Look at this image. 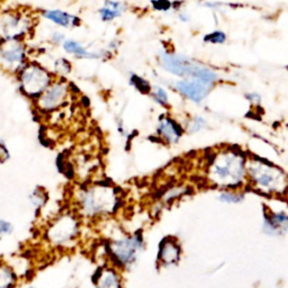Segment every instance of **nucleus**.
Returning <instances> with one entry per match:
<instances>
[{
  "mask_svg": "<svg viewBox=\"0 0 288 288\" xmlns=\"http://www.w3.org/2000/svg\"><path fill=\"white\" fill-rule=\"evenodd\" d=\"M248 156L239 149H221L210 159L206 179L221 190L240 189L247 182Z\"/></svg>",
  "mask_w": 288,
  "mask_h": 288,
  "instance_id": "nucleus-1",
  "label": "nucleus"
},
{
  "mask_svg": "<svg viewBox=\"0 0 288 288\" xmlns=\"http://www.w3.org/2000/svg\"><path fill=\"white\" fill-rule=\"evenodd\" d=\"M247 181L255 192L266 196H284L288 193V175L268 160L248 158Z\"/></svg>",
  "mask_w": 288,
  "mask_h": 288,
  "instance_id": "nucleus-2",
  "label": "nucleus"
},
{
  "mask_svg": "<svg viewBox=\"0 0 288 288\" xmlns=\"http://www.w3.org/2000/svg\"><path fill=\"white\" fill-rule=\"evenodd\" d=\"M80 214L88 219H100L115 213L119 206L117 189L108 184H95L84 187L77 195Z\"/></svg>",
  "mask_w": 288,
  "mask_h": 288,
  "instance_id": "nucleus-3",
  "label": "nucleus"
},
{
  "mask_svg": "<svg viewBox=\"0 0 288 288\" xmlns=\"http://www.w3.org/2000/svg\"><path fill=\"white\" fill-rule=\"evenodd\" d=\"M144 250V239L140 233L114 239L108 243V254L115 267L127 269L137 263Z\"/></svg>",
  "mask_w": 288,
  "mask_h": 288,
  "instance_id": "nucleus-4",
  "label": "nucleus"
},
{
  "mask_svg": "<svg viewBox=\"0 0 288 288\" xmlns=\"http://www.w3.org/2000/svg\"><path fill=\"white\" fill-rule=\"evenodd\" d=\"M80 221L74 213L66 212L57 217L45 231L46 241L56 248H68L80 234Z\"/></svg>",
  "mask_w": 288,
  "mask_h": 288,
  "instance_id": "nucleus-5",
  "label": "nucleus"
},
{
  "mask_svg": "<svg viewBox=\"0 0 288 288\" xmlns=\"http://www.w3.org/2000/svg\"><path fill=\"white\" fill-rule=\"evenodd\" d=\"M161 64L167 71L179 77H192L193 79L204 80L208 84H213L217 75L211 69L194 62L187 57L180 54L165 53L161 56Z\"/></svg>",
  "mask_w": 288,
  "mask_h": 288,
  "instance_id": "nucleus-6",
  "label": "nucleus"
},
{
  "mask_svg": "<svg viewBox=\"0 0 288 288\" xmlns=\"http://www.w3.org/2000/svg\"><path fill=\"white\" fill-rule=\"evenodd\" d=\"M18 81L20 91L29 98L36 100L53 83V75L41 64L32 62L26 63L18 72Z\"/></svg>",
  "mask_w": 288,
  "mask_h": 288,
  "instance_id": "nucleus-7",
  "label": "nucleus"
},
{
  "mask_svg": "<svg viewBox=\"0 0 288 288\" xmlns=\"http://www.w3.org/2000/svg\"><path fill=\"white\" fill-rule=\"evenodd\" d=\"M70 86L66 80H58L47 87V89L35 100L37 110L43 113H52L61 108L68 100Z\"/></svg>",
  "mask_w": 288,
  "mask_h": 288,
  "instance_id": "nucleus-8",
  "label": "nucleus"
},
{
  "mask_svg": "<svg viewBox=\"0 0 288 288\" xmlns=\"http://www.w3.org/2000/svg\"><path fill=\"white\" fill-rule=\"evenodd\" d=\"M30 19L18 12H7L0 16V39L20 41L29 34Z\"/></svg>",
  "mask_w": 288,
  "mask_h": 288,
  "instance_id": "nucleus-9",
  "label": "nucleus"
},
{
  "mask_svg": "<svg viewBox=\"0 0 288 288\" xmlns=\"http://www.w3.org/2000/svg\"><path fill=\"white\" fill-rule=\"evenodd\" d=\"M26 64V47L20 41H5L0 44V66L10 73L19 72Z\"/></svg>",
  "mask_w": 288,
  "mask_h": 288,
  "instance_id": "nucleus-10",
  "label": "nucleus"
},
{
  "mask_svg": "<svg viewBox=\"0 0 288 288\" xmlns=\"http://www.w3.org/2000/svg\"><path fill=\"white\" fill-rule=\"evenodd\" d=\"M263 230L269 237H282L288 233V214L266 208L264 212Z\"/></svg>",
  "mask_w": 288,
  "mask_h": 288,
  "instance_id": "nucleus-11",
  "label": "nucleus"
},
{
  "mask_svg": "<svg viewBox=\"0 0 288 288\" xmlns=\"http://www.w3.org/2000/svg\"><path fill=\"white\" fill-rule=\"evenodd\" d=\"M176 88L187 99L194 102H200L210 94L212 84L200 79L181 80L176 84Z\"/></svg>",
  "mask_w": 288,
  "mask_h": 288,
  "instance_id": "nucleus-12",
  "label": "nucleus"
},
{
  "mask_svg": "<svg viewBox=\"0 0 288 288\" xmlns=\"http://www.w3.org/2000/svg\"><path fill=\"white\" fill-rule=\"evenodd\" d=\"M181 258V247L177 238L167 237L160 242L158 252V264L161 267L176 266Z\"/></svg>",
  "mask_w": 288,
  "mask_h": 288,
  "instance_id": "nucleus-13",
  "label": "nucleus"
},
{
  "mask_svg": "<svg viewBox=\"0 0 288 288\" xmlns=\"http://www.w3.org/2000/svg\"><path fill=\"white\" fill-rule=\"evenodd\" d=\"M184 132L181 125L169 116H162L156 128L158 137L169 145L177 144L181 139Z\"/></svg>",
  "mask_w": 288,
  "mask_h": 288,
  "instance_id": "nucleus-14",
  "label": "nucleus"
},
{
  "mask_svg": "<svg viewBox=\"0 0 288 288\" xmlns=\"http://www.w3.org/2000/svg\"><path fill=\"white\" fill-rule=\"evenodd\" d=\"M43 17L45 19L52 21L59 26L66 27V29H71V27H77L80 25L79 17L71 14H68L60 9H47L42 13Z\"/></svg>",
  "mask_w": 288,
  "mask_h": 288,
  "instance_id": "nucleus-15",
  "label": "nucleus"
},
{
  "mask_svg": "<svg viewBox=\"0 0 288 288\" xmlns=\"http://www.w3.org/2000/svg\"><path fill=\"white\" fill-rule=\"evenodd\" d=\"M96 286L97 288H123L121 276L113 267H105L99 270Z\"/></svg>",
  "mask_w": 288,
  "mask_h": 288,
  "instance_id": "nucleus-16",
  "label": "nucleus"
},
{
  "mask_svg": "<svg viewBox=\"0 0 288 288\" xmlns=\"http://www.w3.org/2000/svg\"><path fill=\"white\" fill-rule=\"evenodd\" d=\"M62 46L67 53L72 54L73 57L78 59H100L105 56V54L99 52H89L79 42L74 40L64 41L62 43Z\"/></svg>",
  "mask_w": 288,
  "mask_h": 288,
  "instance_id": "nucleus-17",
  "label": "nucleus"
},
{
  "mask_svg": "<svg viewBox=\"0 0 288 288\" xmlns=\"http://www.w3.org/2000/svg\"><path fill=\"white\" fill-rule=\"evenodd\" d=\"M125 10H126V6L123 3L115 2V0H106L104 7L99 9V15L101 20L112 21L116 17L122 16Z\"/></svg>",
  "mask_w": 288,
  "mask_h": 288,
  "instance_id": "nucleus-18",
  "label": "nucleus"
},
{
  "mask_svg": "<svg viewBox=\"0 0 288 288\" xmlns=\"http://www.w3.org/2000/svg\"><path fill=\"white\" fill-rule=\"evenodd\" d=\"M18 276L10 266L0 261V288H15Z\"/></svg>",
  "mask_w": 288,
  "mask_h": 288,
  "instance_id": "nucleus-19",
  "label": "nucleus"
},
{
  "mask_svg": "<svg viewBox=\"0 0 288 288\" xmlns=\"http://www.w3.org/2000/svg\"><path fill=\"white\" fill-rule=\"evenodd\" d=\"M246 195L239 189H225L222 190L219 195V199L225 204H240Z\"/></svg>",
  "mask_w": 288,
  "mask_h": 288,
  "instance_id": "nucleus-20",
  "label": "nucleus"
},
{
  "mask_svg": "<svg viewBox=\"0 0 288 288\" xmlns=\"http://www.w3.org/2000/svg\"><path fill=\"white\" fill-rule=\"evenodd\" d=\"M29 199L31 205L33 206V208L35 211H41L46 205L48 197L44 189L42 187H36L34 188L33 192L31 193Z\"/></svg>",
  "mask_w": 288,
  "mask_h": 288,
  "instance_id": "nucleus-21",
  "label": "nucleus"
},
{
  "mask_svg": "<svg viewBox=\"0 0 288 288\" xmlns=\"http://www.w3.org/2000/svg\"><path fill=\"white\" fill-rule=\"evenodd\" d=\"M188 192V188L186 186H180V185H178V186H173L168 188L166 192L162 194L161 196V200L164 203H171V202H175L178 198H180L181 196H184L185 194Z\"/></svg>",
  "mask_w": 288,
  "mask_h": 288,
  "instance_id": "nucleus-22",
  "label": "nucleus"
},
{
  "mask_svg": "<svg viewBox=\"0 0 288 288\" xmlns=\"http://www.w3.org/2000/svg\"><path fill=\"white\" fill-rule=\"evenodd\" d=\"M129 83L134 87L135 89L140 91L141 94L143 95H149L151 94V86L149 84V81H146L144 78L140 77L138 74H132L131 78H129Z\"/></svg>",
  "mask_w": 288,
  "mask_h": 288,
  "instance_id": "nucleus-23",
  "label": "nucleus"
},
{
  "mask_svg": "<svg viewBox=\"0 0 288 288\" xmlns=\"http://www.w3.org/2000/svg\"><path fill=\"white\" fill-rule=\"evenodd\" d=\"M151 95L153 97L155 102H158L159 105L164 107L169 106V97H168L167 92L162 88H160V87H154V88L151 90Z\"/></svg>",
  "mask_w": 288,
  "mask_h": 288,
  "instance_id": "nucleus-24",
  "label": "nucleus"
},
{
  "mask_svg": "<svg viewBox=\"0 0 288 288\" xmlns=\"http://www.w3.org/2000/svg\"><path fill=\"white\" fill-rule=\"evenodd\" d=\"M54 70L60 74L66 75L72 71V64L70 63V61H68L67 59L60 58L54 62Z\"/></svg>",
  "mask_w": 288,
  "mask_h": 288,
  "instance_id": "nucleus-25",
  "label": "nucleus"
},
{
  "mask_svg": "<svg viewBox=\"0 0 288 288\" xmlns=\"http://www.w3.org/2000/svg\"><path fill=\"white\" fill-rule=\"evenodd\" d=\"M226 41V35L221 31H215L213 33L204 36V42L210 44H223Z\"/></svg>",
  "mask_w": 288,
  "mask_h": 288,
  "instance_id": "nucleus-26",
  "label": "nucleus"
},
{
  "mask_svg": "<svg viewBox=\"0 0 288 288\" xmlns=\"http://www.w3.org/2000/svg\"><path fill=\"white\" fill-rule=\"evenodd\" d=\"M205 126H206L205 119L200 116H196L188 123L187 131L189 133H197L199 131H202V129H204Z\"/></svg>",
  "mask_w": 288,
  "mask_h": 288,
  "instance_id": "nucleus-27",
  "label": "nucleus"
},
{
  "mask_svg": "<svg viewBox=\"0 0 288 288\" xmlns=\"http://www.w3.org/2000/svg\"><path fill=\"white\" fill-rule=\"evenodd\" d=\"M14 232V226L12 223L6 220L0 219V241L3 240L4 237L10 235Z\"/></svg>",
  "mask_w": 288,
  "mask_h": 288,
  "instance_id": "nucleus-28",
  "label": "nucleus"
},
{
  "mask_svg": "<svg viewBox=\"0 0 288 288\" xmlns=\"http://www.w3.org/2000/svg\"><path fill=\"white\" fill-rule=\"evenodd\" d=\"M151 5L155 10H161V12H168L172 7L169 0H151Z\"/></svg>",
  "mask_w": 288,
  "mask_h": 288,
  "instance_id": "nucleus-29",
  "label": "nucleus"
},
{
  "mask_svg": "<svg viewBox=\"0 0 288 288\" xmlns=\"http://www.w3.org/2000/svg\"><path fill=\"white\" fill-rule=\"evenodd\" d=\"M8 158H9V152L7 148L3 143H0V162L6 161Z\"/></svg>",
  "mask_w": 288,
  "mask_h": 288,
  "instance_id": "nucleus-30",
  "label": "nucleus"
},
{
  "mask_svg": "<svg viewBox=\"0 0 288 288\" xmlns=\"http://www.w3.org/2000/svg\"><path fill=\"white\" fill-rule=\"evenodd\" d=\"M52 41L56 43V44H61V43L64 42V35L61 33H54L52 35Z\"/></svg>",
  "mask_w": 288,
  "mask_h": 288,
  "instance_id": "nucleus-31",
  "label": "nucleus"
},
{
  "mask_svg": "<svg viewBox=\"0 0 288 288\" xmlns=\"http://www.w3.org/2000/svg\"><path fill=\"white\" fill-rule=\"evenodd\" d=\"M247 98L251 102H253V104H259L260 102V96L258 94H255V92H253V94H248Z\"/></svg>",
  "mask_w": 288,
  "mask_h": 288,
  "instance_id": "nucleus-32",
  "label": "nucleus"
},
{
  "mask_svg": "<svg viewBox=\"0 0 288 288\" xmlns=\"http://www.w3.org/2000/svg\"><path fill=\"white\" fill-rule=\"evenodd\" d=\"M27 288H37V287H35V286H30V287H27Z\"/></svg>",
  "mask_w": 288,
  "mask_h": 288,
  "instance_id": "nucleus-33",
  "label": "nucleus"
}]
</instances>
